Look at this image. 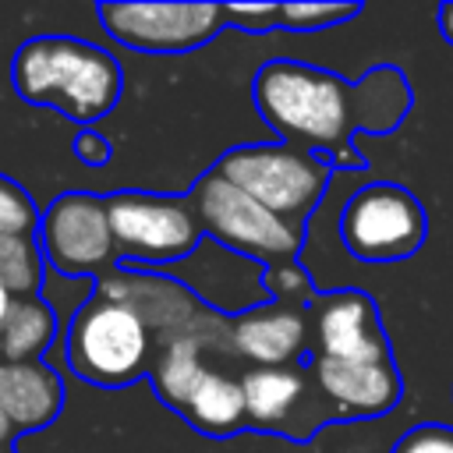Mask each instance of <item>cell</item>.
Listing matches in <instances>:
<instances>
[{
	"mask_svg": "<svg viewBox=\"0 0 453 453\" xmlns=\"http://www.w3.org/2000/svg\"><path fill=\"white\" fill-rule=\"evenodd\" d=\"M39 248L46 262L64 276H106L120 258L106 195L64 191L57 195L39 223Z\"/></svg>",
	"mask_w": 453,
	"mask_h": 453,
	"instance_id": "obj_8",
	"label": "cell"
},
{
	"mask_svg": "<svg viewBox=\"0 0 453 453\" xmlns=\"http://www.w3.org/2000/svg\"><path fill=\"white\" fill-rule=\"evenodd\" d=\"M177 414L202 435H212V439L237 435L241 428H248L241 375H230L223 368H205Z\"/></svg>",
	"mask_w": 453,
	"mask_h": 453,
	"instance_id": "obj_15",
	"label": "cell"
},
{
	"mask_svg": "<svg viewBox=\"0 0 453 453\" xmlns=\"http://www.w3.org/2000/svg\"><path fill=\"white\" fill-rule=\"evenodd\" d=\"M230 350L251 368H287L311 354V322L301 304L265 301L230 319Z\"/></svg>",
	"mask_w": 453,
	"mask_h": 453,
	"instance_id": "obj_12",
	"label": "cell"
},
{
	"mask_svg": "<svg viewBox=\"0 0 453 453\" xmlns=\"http://www.w3.org/2000/svg\"><path fill=\"white\" fill-rule=\"evenodd\" d=\"M361 14V4H280V32H322Z\"/></svg>",
	"mask_w": 453,
	"mask_h": 453,
	"instance_id": "obj_18",
	"label": "cell"
},
{
	"mask_svg": "<svg viewBox=\"0 0 453 453\" xmlns=\"http://www.w3.org/2000/svg\"><path fill=\"white\" fill-rule=\"evenodd\" d=\"M389 453H453V425L442 421H421L407 428Z\"/></svg>",
	"mask_w": 453,
	"mask_h": 453,
	"instance_id": "obj_21",
	"label": "cell"
},
{
	"mask_svg": "<svg viewBox=\"0 0 453 453\" xmlns=\"http://www.w3.org/2000/svg\"><path fill=\"white\" fill-rule=\"evenodd\" d=\"M57 340V311L50 301L14 297L4 326H0V361H42L50 343Z\"/></svg>",
	"mask_w": 453,
	"mask_h": 453,
	"instance_id": "obj_16",
	"label": "cell"
},
{
	"mask_svg": "<svg viewBox=\"0 0 453 453\" xmlns=\"http://www.w3.org/2000/svg\"><path fill=\"white\" fill-rule=\"evenodd\" d=\"M262 283H265V290L273 294V301H287V304H301V308H308V304L319 297V290L311 287V276H308L297 262L265 265Z\"/></svg>",
	"mask_w": 453,
	"mask_h": 453,
	"instance_id": "obj_20",
	"label": "cell"
},
{
	"mask_svg": "<svg viewBox=\"0 0 453 453\" xmlns=\"http://www.w3.org/2000/svg\"><path fill=\"white\" fill-rule=\"evenodd\" d=\"M435 18H439V32H442V39L453 46V4H442Z\"/></svg>",
	"mask_w": 453,
	"mask_h": 453,
	"instance_id": "obj_24",
	"label": "cell"
},
{
	"mask_svg": "<svg viewBox=\"0 0 453 453\" xmlns=\"http://www.w3.org/2000/svg\"><path fill=\"white\" fill-rule=\"evenodd\" d=\"M428 216L421 198L396 180L357 188L340 212L343 248L357 262H403L421 251Z\"/></svg>",
	"mask_w": 453,
	"mask_h": 453,
	"instance_id": "obj_7",
	"label": "cell"
},
{
	"mask_svg": "<svg viewBox=\"0 0 453 453\" xmlns=\"http://www.w3.org/2000/svg\"><path fill=\"white\" fill-rule=\"evenodd\" d=\"M14 439H18V432L11 428V421L0 414V449H7V446H14Z\"/></svg>",
	"mask_w": 453,
	"mask_h": 453,
	"instance_id": "obj_25",
	"label": "cell"
},
{
	"mask_svg": "<svg viewBox=\"0 0 453 453\" xmlns=\"http://www.w3.org/2000/svg\"><path fill=\"white\" fill-rule=\"evenodd\" d=\"M212 170L223 173L241 191H248L265 209H273L276 216H283L287 223L304 226L329 188L333 163L315 152L276 142V145L226 149Z\"/></svg>",
	"mask_w": 453,
	"mask_h": 453,
	"instance_id": "obj_4",
	"label": "cell"
},
{
	"mask_svg": "<svg viewBox=\"0 0 453 453\" xmlns=\"http://www.w3.org/2000/svg\"><path fill=\"white\" fill-rule=\"evenodd\" d=\"M110 39L138 53H188L226 28L223 4H96Z\"/></svg>",
	"mask_w": 453,
	"mask_h": 453,
	"instance_id": "obj_9",
	"label": "cell"
},
{
	"mask_svg": "<svg viewBox=\"0 0 453 453\" xmlns=\"http://www.w3.org/2000/svg\"><path fill=\"white\" fill-rule=\"evenodd\" d=\"M195 216L205 230V237L219 241L234 255H244L262 265L297 262V251L304 244V226L287 223L262 202H255L248 191L230 184L223 173L205 170L191 191H188Z\"/></svg>",
	"mask_w": 453,
	"mask_h": 453,
	"instance_id": "obj_5",
	"label": "cell"
},
{
	"mask_svg": "<svg viewBox=\"0 0 453 453\" xmlns=\"http://www.w3.org/2000/svg\"><path fill=\"white\" fill-rule=\"evenodd\" d=\"M311 357L326 361H393L386 326L365 290H329L308 304Z\"/></svg>",
	"mask_w": 453,
	"mask_h": 453,
	"instance_id": "obj_11",
	"label": "cell"
},
{
	"mask_svg": "<svg viewBox=\"0 0 453 453\" xmlns=\"http://www.w3.org/2000/svg\"><path fill=\"white\" fill-rule=\"evenodd\" d=\"M74 156H78L85 166H106L110 156H113V145H110V138H106L103 131H96V127H78V134H74Z\"/></svg>",
	"mask_w": 453,
	"mask_h": 453,
	"instance_id": "obj_23",
	"label": "cell"
},
{
	"mask_svg": "<svg viewBox=\"0 0 453 453\" xmlns=\"http://www.w3.org/2000/svg\"><path fill=\"white\" fill-rule=\"evenodd\" d=\"M248 428L276 432L287 439H311L326 421H333V407L319 389L311 368H248L241 375Z\"/></svg>",
	"mask_w": 453,
	"mask_h": 453,
	"instance_id": "obj_10",
	"label": "cell"
},
{
	"mask_svg": "<svg viewBox=\"0 0 453 453\" xmlns=\"http://www.w3.org/2000/svg\"><path fill=\"white\" fill-rule=\"evenodd\" d=\"M156 347V333L134 308L92 290L67 326L64 357L78 379L117 389L149 375Z\"/></svg>",
	"mask_w": 453,
	"mask_h": 453,
	"instance_id": "obj_3",
	"label": "cell"
},
{
	"mask_svg": "<svg viewBox=\"0 0 453 453\" xmlns=\"http://www.w3.org/2000/svg\"><path fill=\"white\" fill-rule=\"evenodd\" d=\"M226 21L241 32H276L280 28V4H223Z\"/></svg>",
	"mask_w": 453,
	"mask_h": 453,
	"instance_id": "obj_22",
	"label": "cell"
},
{
	"mask_svg": "<svg viewBox=\"0 0 453 453\" xmlns=\"http://www.w3.org/2000/svg\"><path fill=\"white\" fill-rule=\"evenodd\" d=\"M311 375L336 418H379L400 403L403 379L393 361H326L311 357Z\"/></svg>",
	"mask_w": 453,
	"mask_h": 453,
	"instance_id": "obj_13",
	"label": "cell"
},
{
	"mask_svg": "<svg viewBox=\"0 0 453 453\" xmlns=\"http://www.w3.org/2000/svg\"><path fill=\"white\" fill-rule=\"evenodd\" d=\"M11 81L25 103L50 106L81 127L110 117L124 92L117 57L74 35L25 39L11 57Z\"/></svg>",
	"mask_w": 453,
	"mask_h": 453,
	"instance_id": "obj_2",
	"label": "cell"
},
{
	"mask_svg": "<svg viewBox=\"0 0 453 453\" xmlns=\"http://www.w3.org/2000/svg\"><path fill=\"white\" fill-rule=\"evenodd\" d=\"M117 255L124 262L163 265L188 258L205 230L188 195L170 191H113L106 195Z\"/></svg>",
	"mask_w": 453,
	"mask_h": 453,
	"instance_id": "obj_6",
	"label": "cell"
},
{
	"mask_svg": "<svg viewBox=\"0 0 453 453\" xmlns=\"http://www.w3.org/2000/svg\"><path fill=\"white\" fill-rule=\"evenodd\" d=\"M42 212L32 202V195L7 173H0V234H25L39 237Z\"/></svg>",
	"mask_w": 453,
	"mask_h": 453,
	"instance_id": "obj_19",
	"label": "cell"
},
{
	"mask_svg": "<svg viewBox=\"0 0 453 453\" xmlns=\"http://www.w3.org/2000/svg\"><path fill=\"white\" fill-rule=\"evenodd\" d=\"M251 99L258 117L287 138V145L315 152L333 166H361L350 138L357 131L389 134L414 106V92L400 67L379 64L357 81L297 60H269L255 71Z\"/></svg>",
	"mask_w": 453,
	"mask_h": 453,
	"instance_id": "obj_1",
	"label": "cell"
},
{
	"mask_svg": "<svg viewBox=\"0 0 453 453\" xmlns=\"http://www.w3.org/2000/svg\"><path fill=\"white\" fill-rule=\"evenodd\" d=\"M0 453H14V446H7V449H0Z\"/></svg>",
	"mask_w": 453,
	"mask_h": 453,
	"instance_id": "obj_27",
	"label": "cell"
},
{
	"mask_svg": "<svg viewBox=\"0 0 453 453\" xmlns=\"http://www.w3.org/2000/svg\"><path fill=\"white\" fill-rule=\"evenodd\" d=\"M46 255L39 237L25 234H0V287L11 297H35L42 287Z\"/></svg>",
	"mask_w": 453,
	"mask_h": 453,
	"instance_id": "obj_17",
	"label": "cell"
},
{
	"mask_svg": "<svg viewBox=\"0 0 453 453\" xmlns=\"http://www.w3.org/2000/svg\"><path fill=\"white\" fill-rule=\"evenodd\" d=\"M11 304H14V297L0 287V326H4V319H7V311H11Z\"/></svg>",
	"mask_w": 453,
	"mask_h": 453,
	"instance_id": "obj_26",
	"label": "cell"
},
{
	"mask_svg": "<svg viewBox=\"0 0 453 453\" xmlns=\"http://www.w3.org/2000/svg\"><path fill=\"white\" fill-rule=\"evenodd\" d=\"M64 407V379L46 361H0V414L11 428L39 432Z\"/></svg>",
	"mask_w": 453,
	"mask_h": 453,
	"instance_id": "obj_14",
	"label": "cell"
}]
</instances>
